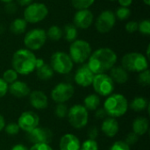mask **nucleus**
I'll return each instance as SVG.
<instances>
[{
	"label": "nucleus",
	"mask_w": 150,
	"mask_h": 150,
	"mask_svg": "<svg viewBox=\"0 0 150 150\" xmlns=\"http://www.w3.org/2000/svg\"><path fill=\"white\" fill-rule=\"evenodd\" d=\"M117 54L109 47H101L95 50L88 59V67L94 75L104 74L115 66Z\"/></svg>",
	"instance_id": "obj_1"
},
{
	"label": "nucleus",
	"mask_w": 150,
	"mask_h": 150,
	"mask_svg": "<svg viewBox=\"0 0 150 150\" xmlns=\"http://www.w3.org/2000/svg\"><path fill=\"white\" fill-rule=\"evenodd\" d=\"M36 56L33 51L26 48L17 50L11 58L12 69L20 75H29L35 70Z\"/></svg>",
	"instance_id": "obj_2"
},
{
	"label": "nucleus",
	"mask_w": 150,
	"mask_h": 150,
	"mask_svg": "<svg viewBox=\"0 0 150 150\" xmlns=\"http://www.w3.org/2000/svg\"><path fill=\"white\" fill-rule=\"evenodd\" d=\"M128 109V102L121 94H111L104 103V110L111 118L123 116Z\"/></svg>",
	"instance_id": "obj_3"
},
{
	"label": "nucleus",
	"mask_w": 150,
	"mask_h": 150,
	"mask_svg": "<svg viewBox=\"0 0 150 150\" xmlns=\"http://www.w3.org/2000/svg\"><path fill=\"white\" fill-rule=\"evenodd\" d=\"M121 67L127 72H142L149 68L148 58L138 52L126 54L121 59Z\"/></svg>",
	"instance_id": "obj_4"
},
{
	"label": "nucleus",
	"mask_w": 150,
	"mask_h": 150,
	"mask_svg": "<svg viewBox=\"0 0 150 150\" xmlns=\"http://www.w3.org/2000/svg\"><path fill=\"white\" fill-rule=\"evenodd\" d=\"M91 54V47L90 43L84 40H76L71 42L69 47V54L73 62L83 64Z\"/></svg>",
	"instance_id": "obj_5"
},
{
	"label": "nucleus",
	"mask_w": 150,
	"mask_h": 150,
	"mask_svg": "<svg viewBox=\"0 0 150 150\" xmlns=\"http://www.w3.org/2000/svg\"><path fill=\"white\" fill-rule=\"evenodd\" d=\"M48 15V9L43 3H32L25 6L24 19L30 24H37L43 21Z\"/></svg>",
	"instance_id": "obj_6"
},
{
	"label": "nucleus",
	"mask_w": 150,
	"mask_h": 150,
	"mask_svg": "<svg viewBox=\"0 0 150 150\" xmlns=\"http://www.w3.org/2000/svg\"><path fill=\"white\" fill-rule=\"evenodd\" d=\"M50 66L56 73L66 75L73 69L74 63L68 54L58 51L52 54L50 58Z\"/></svg>",
	"instance_id": "obj_7"
},
{
	"label": "nucleus",
	"mask_w": 150,
	"mask_h": 150,
	"mask_svg": "<svg viewBox=\"0 0 150 150\" xmlns=\"http://www.w3.org/2000/svg\"><path fill=\"white\" fill-rule=\"evenodd\" d=\"M46 31L40 28H34L28 31L24 36V44L26 49L36 51L40 49L47 41Z\"/></svg>",
	"instance_id": "obj_8"
},
{
	"label": "nucleus",
	"mask_w": 150,
	"mask_h": 150,
	"mask_svg": "<svg viewBox=\"0 0 150 150\" xmlns=\"http://www.w3.org/2000/svg\"><path fill=\"white\" fill-rule=\"evenodd\" d=\"M67 116L69 124L76 129H81L84 127L89 120L88 110L81 105H73L69 110Z\"/></svg>",
	"instance_id": "obj_9"
},
{
	"label": "nucleus",
	"mask_w": 150,
	"mask_h": 150,
	"mask_svg": "<svg viewBox=\"0 0 150 150\" xmlns=\"http://www.w3.org/2000/svg\"><path fill=\"white\" fill-rule=\"evenodd\" d=\"M91 84L96 93L103 97L111 95L114 91V82L105 73L95 75Z\"/></svg>",
	"instance_id": "obj_10"
},
{
	"label": "nucleus",
	"mask_w": 150,
	"mask_h": 150,
	"mask_svg": "<svg viewBox=\"0 0 150 150\" xmlns=\"http://www.w3.org/2000/svg\"><path fill=\"white\" fill-rule=\"evenodd\" d=\"M116 17L112 11L105 10L103 11L95 21V27L100 33H109L116 24Z\"/></svg>",
	"instance_id": "obj_11"
},
{
	"label": "nucleus",
	"mask_w": 150,
	"mask_h": 150,
	"mask_svg": "<svg viewBox=\"0 0 150 150\" xmlns=\"http://www.w3.org/2000/svg\"><path fill=\"white\" fill-rule=\"evenodd\" d=\"M74 87L69 83H58L51 91L52 99L57 104H64L74 95Z\"/></svg>",
	"instance_id": "obj_12"
},
{
	"label": "nucleus",
	"mask_w": 150,
	"mask_h": 150,
	"mask_svg": "<svg viewBox=\"0 0 150 150\" xmlns=\"http://www.w3.org/2000/svg\"><path fill=\"white\" fill-rule=\"evenodd\" d=\"M39 122H40L39 116L33 112L27 111L20 115L18 120V125L19 127V129L26 133H29L38 127Z\"/></svg>",
	"instance_id": "obj_13"
},
{
	"label": "nucleus",
	"mask_w": 150,
	"mask_h": 150,
	"mask_svg": "<svg viewBox=\"0 0 150 150\" xmlns=\"http://www.w3.org/2000/svg\"><path fill=\"white\" fill-rule=\"evenodd\" d=\"M94 16L89 9L78 10L73 17V25L79 29H88L93 23Z\"/></svg>",
	"instance_id": "obj_14"
},
{
	"label": "nucleus",
	"mask_w": 150,
	"mask_h": 150,
	"mask_svg": "<svg viewBox=\"0 0 150 150\" xmlns=\"http://www.w3.org/2000/svg\"><path fill=\"white\" fill-rule=\"evenodd\" d=\"M28 140L33 144L45 143L48 144L53 139V133L48 128L44 127H35L33 130L28 133Z\"/></svg>",
	"instance_id": "obj_15"
},
{
	"label": "nucleus",
	"mask_w": 150,
	"mask_h": 150,
	"mask_svg": "<svg viewBox=\"0 0 150 150\" xmlns=\"http://www.w3.org/2000/svg\"><path fill=\"white\" fill-rule=\"evenodd\" d=\"M94 74L92 71L89 69L87 64H84L81 66L80 68L77 69V70L75 73V82L76 84L82 87H88L91 85L93 78H94Z\"/></svg>",
	"instance_id": "obj_16"
},
{
	"label": "nucleus",
	"mask_w": 150,
	"mask_h": 150,
	"mask_svg": "<svg viewBox=\"0 0 150 150\" xmlns=\"http://www.w3.org/2000/svg\"><path fill=\"white\" fill-rule=\"evenodd\" d=\"M29 101L31 105L37 110L46 109L48 105L47 97L40 91H33L29 94Z\"/></svg>",
	"instance_id": "obj_17"
},
{
	"label": "nucleus",
	"mask_w": 150,
	"mask_h": 150,
	"mask_svg": "<svg viewBox=\"0 0 150 150\" xmlns=\"http://www.w3.org/2000/svg\"><path fill=\"white\" fill-rule=\"evenodd\" d=\"M80 146L78 138L72 134H64L60 141L61 150H80Z\"/></svg>",
	"instance_id": "obj_18"
},
{
	"label": "nucleus",
	"mask_w": 150,
	"mask_h": 150,
	"mask_svg": "<svg viewBox=\"0 0 150 150\" xmlns=\"http://www.w3.org/2000/svg\"><path fill=\"white\" fill-rule=\"evenodd\" d=\"M8 91H10L11 94L16 98H24L30 94L29 86L25 83L18 80L11 83Z\"/></svg>",
	"instance_id": "obj_19"
},
{
	"label": "nucleus",
	"mask_w": 150,
	"mask_h": 150,
	"mask_svg": "<svg viewBox=\"0 0 150 150\" xmlns=\"http://www.w3.org/2000/svg\"><path fill=\"white\" fill-rule=\"evenodd\" d=\"M101 130L107 137H114L119 132V123L115 118H107L102 123Z\"/></svg>",
	"instance_id": "obj_20"
},
{
	"label": "nucleus",
	"mask_w": 150,
	"mask_h": 150,
	"mask_svg": "<svg viewBox=\"0 0 150 150\" xmlns=\"http://www.w3.org/2000/svg\"><path fill=\"white\" fill-rule=\"evenodd\" d=\"M110 77L115 83H125L128 80V73L121 66H114L110 69Z\"/></svg>",
	"instance_id": "obj_21"
},
{
	"label": "nucleus",
	"mask_w": 150,
	"mask_h": 150,
	"mask_svg": "<svg viewBox=\"0 0 150 150\" xmlns=\"http://www.w3.org/2000/svg\"><path fill=\"white\" fill-rule=\"evenodd\" d=\"M149 120L144 117H138L133 123V132L138 136L145 134L149 130Z\"/></svg>",
	"instance_id": "obj_22"
},
{
	"label": "nucleus",
	"mask_w": 150,
	"mask_h": 150,
	"mask_svg": "<svg viewBox=\"0 0 150 150\" xmlns=\"http://www.w3.org/2000/svg\"><path fill=\"white\" fill-rule=\"evenodd\" d=\"M27 27V22L22 18H15L10 24V31L15 35H20L24 33Z\"/></svg>",
	"instance_id": "obj_23"
},
{
	"label": "nucleus",
	"mask_w": 150,
	"mask_h": 150,
	"mask_svg": "<svg viewBox=\"0 0 150 150\" xmlns=\"http://www.w3.org/2000/svg\"><path fill=\"white\" fill-rule=\"evenodd\" d=\"M37 77L42 81H47L51 79L54 76V70L52 69L51 66L48 64L44 63L41 67L36 69Z\"/></svg>",
	"instance_id": "obj_24"
},
{
	"label": "nucleus",
	"mask_w": 150,
	"mask_h": 150,
	"mask_svg": "<svg viewBox=\"0 0 150 150\" xmlns=\"http://www.w3.org/2000/svg\"><path fill=\"white\" fill-rule=\"evenodd\" d=\"M77 28L73 25V24H68L64 25L63 30H62V37L69 41V42H73L74 40H76L77 37Z\"/></svg>",
	"instance_id": "obj_25"
},
{
	"label": "nucleus",
	"mask_w": 150,
	"mask_h": 150,
	"mask_svg": "<svg viewBox=\"0 0 150 150\" xmlns=\"http://www.w3.org/2000/svg\"><path fill=\"white\" fill-rule=\"evenodd\" d=\"M84 107L90 111H95L100 105V98L97 94H91L84 98Z\"/></svg>",
	"instance_id": "obj_26"
},
{
	"label": "nucleus",
	"mask_w": 150,
	"mask_h": 150,
	"mask_svg": "<svg viewBox=\"0 0 150 150\" xmlns=\"http://www.w3.org/2000/svg\"><path fill=\"white\" fill-rule=\"evenodd\" d=\"M149 106V102L145 98L137 97L134 98L130 103V108L134 112H142L144 111Z\"/></svg>",
	"instance_id": "obj_27"
},
{
	"label": "nucleus",
	"mask_w": 150,
	"mask_h": 150,
	"mask_svg": "<svg viewBox=\"0 0 150 150\" xmlns=\"http://www.w3.org/2000/svg\"><path fill=\"white\" fill-rule=\"evenodd\" d=\"M46 33H47V38H48L53 41H57L62 38V30L60 26L56 25H51L48 28V30L46 32Z\"/></svg>",
	"instance_id": "obj_28"
},
{
	"label": "nucleus",
	"mask_w": 150,
	"mask_h": 150,
	"mask_svg": "<svg viewBox=\"0 0 150 150\" xmlns=\"http://www.w3.org/2000/svg\"><path fill=\"white\" fill-rule=\"evenodd\" d=\"M95 0H71L72 6L78 10H85L89 9L93 4Z\"/></svg>",
	"instance_id": "obj_29"
},
{
	"label": "nucleus",
	"mask_w": 150,
	"mask_h": 150,
	"mask_svg": "<svg viewBox=\"0 0 150 150\" xmlns=\"http://www.w3.org/2000/svg\"><path fill=\"white\" fill-rule=\"evenodd\" d=\"M116 18L120 19V20H126L130 16H131V10L128 7H119L116 11L114 12Z\"/></svg>",
	"instance_id": "obj_30"
},
{
	"label": "nucleus",
	"mask_w": 150,
	"mask_h": 150,
	"mask_svg": "<svg viewBox=\"0 0 150 150\" xmlns=\"http://www.w3.org/2000/svg\"><path fill=\"white\" fill-rule=\"evenodd\" d=\"M3 79L8 84L9 83H12L15 81H17V79H18V73L13 69H7L3 74Z\"/></svg>",
	"instance_id": "obj_31"
},
{
	"label": "nucleus",
	"mask_w": 150,
	"mask_h": 150,
	"mask_svg": "<svg viewBox=\"0 0 150 150\" xmlns=\"http://www.w3.org/2000/svg\"><path fill=\"white\" fill-rule=\"evenodd\" d=\"M138 31L145 36L150 35V21L149 19H142L138 23Z\"/></svg>",
	"instance_id": "obj_32"
},
{
	"label": "nucleus",
	"mask_w": 150,
	"mask_h": 150,
	"mask_svg": "<svg viewBox=\"0 0 150 150\" xmlns=\"http://www.w3.org/2000/svg\"><path fill=\"white\" fill-rule=\"evenodd\" d=\"M138 82L142 86H149L150 84V73L149 69L140 72L138 76Z\"/></svg>",
	"instance_id": "obj_33"
},
{
	"label": "nucleus",
	"mask_w": 150,
	"mask_h": 150,
	"mask_svg": "<svg viewBox=\"0 0 150 150\" xmlns=\"http://www.w3.org/2000/svg\"><path fill=\"white\" fill-rule=\"evenodd\" d=\"M80 150H98V145L95 140H86L81 146Z\"/></svg>",
	"instance_id": "obj_34"
},
{
	"label": "nucleus",
	"mask_w": 150,
	"mask_h": 150,
	"mask_svg": "<svg viewBox=\"0 0 150 150\" xmlns=\"http://www.w3.org/2000/svg\"><path fill=\"white\" fill-rule=\"evenodd\" d=\"M68 107L64 104H58L55 107V115L59 119H63L68 115Z\"/></svg>",
	"instance_id": "obj_35"
},
{
	"label": "nucleus",
	"mask_w": 150,
	"mask_h": 150,
	"mask_svg": "<svg viewBox=\"0 0 150 150\" xmlns=\"http://www.w3.org/2000/svg\"><path fill=\"white\" fill-rule=\"evenodd\" d=\"M4 130H5L7 134L15 135V134H18L20 129H19V127L17 123H10L4 127Z\"/></svg>",
	"instance_id": "obj_36"
},
{
	"label": "nucleus",
	"mask_w": 150,
	"mask_h": 150,
	"mask_svg": "<svg viewBox=\"0 0 150 150\" xmlns=\"http://www.w3.org/2000/svg\"><path fill=\"white\" fill-rule=\"evenodd\" d=\"M109 150H130V147L122 141H118L114 142Z\"/></svg>",
	"instance_id": "obj_37"
},
{
	"label": "nucleus",
	"mask_w": 150,
	"mask_h": 150,
	"mask_svg": "<svg viewBox=\"0 0 150 150\" xmlns=\"http://www.w3.org/2000/svg\"><path fill=\"white\" fill-rule=\"evenodd\" d=\"M138 140H139V136L136 134H134V132H132V133H129L127 135V138H126L125 142L130 147L132 145H134L138 142Z\"/></svg>",
	"instance_id": "obj_38"
},
{
	"label": "nucleus",
	"mask_w": 150,
	"mask_h": 150,
	"mask_svg": "<svg viewBox=\"0 0 150 150\" xmlns=\"http://www.w3.org/2000/svg\"><path fill=\"white\" fill-rule=\"evenodd\" d=\"M125 29L127 33H133L136 31H138V22L136 21H128L126 25H125Z\"/></svg>",
	"instance_id": "obj_39"
},
{
	"label": "nucleus",
	"mask_w": 150,
	"mask_h": 150,
	"mask_svg": "<svg viewBox=\"0 0 150 150\" xmlns=\"http://www.w3.org/2000/svg\"><path fill=\"white\" fill-rule=\"evenodd\" d=\"M4 10H5L6 13H8V14H14L17 11L18 7H17V4L15 3L11 2V3L5 4Z\"/></svg>",
	"instance_id": "obj_40"
},
{
	"label": "nucleus",
	"mask_w": 150,
	"mask_h": 150,
	"mask_svg": "<svg viewBox=\"0 0 150 150\" xmlns=\"http://www.w3.org/2000/svg\"><path fill=\"white\" fill-rule=\"evenodd\" d=\"M8 88H9L8 83H6L4 80L0 77V98H3L4 96H5V94L8 91Z\"/></svg>",
	"instance_id": "obj_41"
},
{
	"label": "nucleus",
	"mask_w": 150,
	"mask_h": 150,
	"mask_svg": "<svg viewBox=\"0 0 150 150\" xmlns=\"http://www.w3.org/2000/svg\"><path fill=\"white\" fill-rule=\"evenodd\" d=\"M29 150H54L48 144L45 143H39V144H33V146Z\"/></svg>",
	"instance_id": "obj_42"
},
{
	"label": "nucleus",
	"mask_w": 150,
	"mask_h": 150,
	"mask_svg": "<svg viewBox=\"0 0 150 150\" xmlns=\"http://www.w3.org/2000/svg\"><path fill=\"white\" fill-rule=\"evenodd\" d=\"M88 135H89V138L90 139L95 140L98 137V128L95 127H91L89 130V132H88Z\"/></svg>",
	"instance_id": "obj_43"
},
{
	"label": "nucleus",
	"mask_w": 150,
	"mask_h": 150,
	"mask_svg": "<svg viewBox=\"0 0 150 150\" xmlns=\"http://www.w3.org/2000/svg\"><path fill=\"white\" fill-rule=\"evenodd\" d=\"M106 112L103 109H97V112H96V118L98 119H104L105 116H106Z\"/></svg>",
	"instance_id": "obj_44"
},
{
	"label": "nucleus",
	"mask_w": 150,
	"mask_h": 150,
	"mask_svg": "<svg viewBox=\"0 0 150 150\" xmlns=\"http://www.w3.org/2000/svg\"><path fill=\"white\" fill-rule=\"evenodd\" d=\"M118 2H119L120 6H122V7H128L129 8V6L133 3V0H118Z\"/></svg>",
	"instance_id": "obj_45"
},
{
	"label": "nucleus",
	"mask_w": 150,
	"mask_h": 150,
	"mask_svg": "<svg viewBox=\"0 0 150 150\" xmlns=\"http://www.w3.org/2000/svg\"><path fill=\"white\" fill-rule=\"evenodd\" d=\"M33 0H17V4L19 6H27L32 4Z\"/></svg>",
	"instance_id": "obj_46"
},
{
	"label": "nucleus",
	"mask_w": 150,
	"mask_h": 150,
	"mask_svg": "<svg viewBox=\"0 0 150 150\" xmlns=\"http://www.w3.org/2000/svg\"><path fill=\"white\" fill-rule=\"evenodd\" d=\"M11 150H29L25 146H24V145H22V144H17V145H15Z\"/></svg>",
	"instance_id": "obj_47"
},
{
	"label": "nucleus",
	"mask_w": 150,
	"mask_h": 150,
	"mask_svg": "<svg viewBox=\"0 0 150 150\" xmlns=\"http://www.w3.org/2000/svg\"><path fill=\"white\" fill-rule=\"evenodd\" d=\"M44 63H45V62H44L43 59H41V58H38V59L36 60V68H35V69H38V68H40V67H41Z\"/></svg>",
	"instance_id": "obj_48"
},
{
	"label": "nucleus",
	"mask_w": 150,
	"mask_h": 150,
	"mask_svg": "<svg viewBox=\"0 0 150 150\" xmlns=\"http://www.w3.org/2000/svg\"><path fill=\"white\" fill-rule=\"evenodd\" d=\"M5 127V122H4V119L3 118V116L0 114V131H2Z\"/></svg>",
	"instance_id": "obj_49"
},
{
	"label": "nucleus",
	"mask_w": 150,
	"mask_h": 150,
	"mask_svg": "<svg viewBox=\"0 0 150 150\" xmlns=\"http://www.w3.org/2000/svg\"><path fill=\"white\" fill-rule=\"evenodd\" d=\"M2 3H4V4H8V3H11V2H12L13 0H0Z\"/></svg>",
	"instance_id": "obj_50"
},
{
	"label": "nucleus",
	"mask_w": 150,
	"mask_h": 150,
	"mask_svg": "<svg viewBox=\"0 0 150 150\" xmlns=\"http://www.w3.org/2000/svg\"><path fill=\"white\" fill-rule=\"evenodd\" d=\"M142 1H143V3H144L146 5H148V6L150 4V0H142Z\"/></svg>",
	"instance_id": "obj_51"
},
{
	"label": "nucleus",
	"mask_w": 150,
	"mask_h": 150,
	"mask_svg": "<svg viewBox=\"0 0 150 150\" xmlns=\"http://www.w3.org/2000/svg\"><path fill=\"white\" fill-rule=\"evenodd\" d=\"M108 1H116V0H108Z\"/></svg>",
	"instance_id": "obj_52"
}]
</instances>
